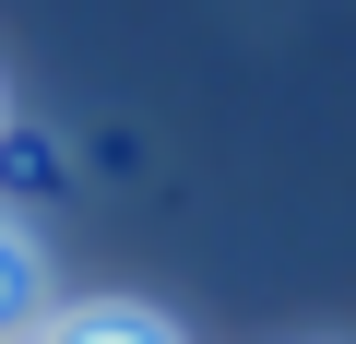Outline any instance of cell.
Segmentation results:
<instances>
[{
	"label": "cell",
	"instance_id": "cell-2",
	"mask_svg": "<svg viewBox=\"0 0 356 344\" xmlns=\"http://www.w3.org/2000/svg\"><path fill=\"white\" fill-rule=\"evenodd\" d=\"M36 320V238L0 214V332H24Z\"/></svg>",
	"mask_w": 356,
	"mask_h": 344
},
{
	"label": "cell",
	"instance_id": "cell-1",
	"mask_svg": "<svg viewBox=\"0 0 356 344\" xmlns=\"http://www.w3.org/2000/svg\"><path fill=\"white\" fill-rule=\"evenodd\" d=\"M36 344H178L154 309H60V320H36Z\"/></svg>",
	"mask_w": 356,
	"mask_h": 344
}]
</instances>
